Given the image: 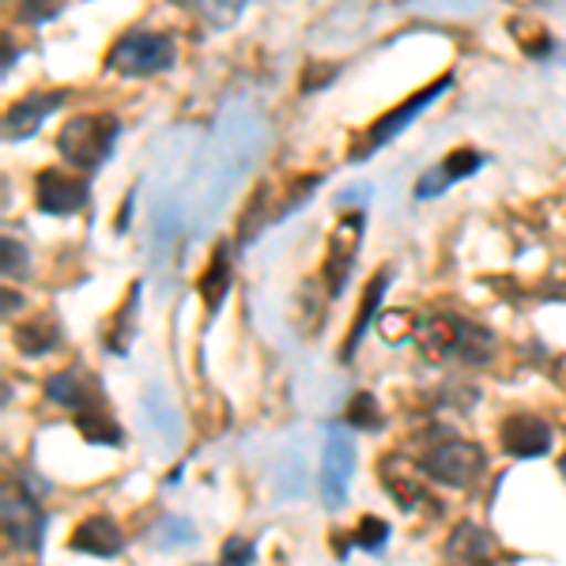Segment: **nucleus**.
Returning a JSON list of instances; mask_svg holds the SVG:
<instances>
[{
    "mask_svg": "<svg viewBox=\"0 0 566 566\" xmlns=\"http://www.w3.org/2000/svg\"><path fill=\"white\" fill-rule=\"evenodd\" d=\"M117 133H122V125H117V117L106 114V109L76 114L72 122H65V129H61L57 151L76 175H95L109 155H114Z\"/></svg>",
    "mask_w": 566,
    "mask_h": 566,
    "instance_id": "1",
    "label": "nucleus"
},
{
    "mask_svg": "<svg viewBox=\"0 0 566 566\" xmlns=\"http://www.w3.org/2000/svg\"><path fill=\"white\" fill-rule=\"evenodd\" d=\"M419 472L431 476L434 483H446V488H472L488 472V458L469 438H458L453 431H434L423 442V453H419Z\"/></svg>",
    "mask_w": 566,
    "mask_h": 566,
    "instance_id": "2",
    "label": "nucleus"
},
{
    "mask_svg": "<svg viewBox=\"0 0 566 566\" xmlns=\"http://www.w3.org/2000/svg\"><path fill=\"white\" fill-rule=\"evenodd\" d=\"M178 50L170 34L159 31H129L122 34L106 53V69L122 72V76H155L175 65Z\"/></svg>",
    "mask_w": 566,
    "mask_h": 566,
    "instance_id": "3",
    "label": "nucleus"
},
{
    "mask_svg": "<svg viewBox=\"0 0 566 566\" xmlns=\"http://www.w3.org/2000/svg\"><path fill=\"white\" fill-rule=\"evenodd\" d=\"M450 84H453L450 76L434 80V84H427L423 91H416V95H408V98H405V103H400V106H392L389 114H381L378 122H374L370 129H367V136H363V144H359V148L352 151V159H367V155H370V151H378L381 144L397 140V136L405 133L408 125H412L416 117L423 114V109L434 103V98H442L446 91H450Z\"/></svg>",
    "mask_w": 566,
    "mask_h": 566,
    "instance_id": "4",
    "label": "nucleus"
},
{
    "mask_svg": "<svg viewBox=\"0 0 566 566\" xmlns=\"http://www.w3.org/2000/svg\"><path fill=\"white\" fill-rule=\"evenodd\" d=\"M4 536L23 552H39L45 536V510L42 495L31 491L23 480L4 488Z\"/></svg>",
    "mask_w": 566,
    "mask_h": 566,
    "instance_id": "5",
    "label": "nucleus"
},
{
    "mask_svg": "<svg viewBox=\"0 0 566 566\" xmlns=\"http://www.w3.org/2000/svg\"><path fill=\"white\" fill-rule=\"evenodd\" d=\"M355 472V442L344 431H333L325 438L322 472H317V495L328 510H340L348 502V483Z\"/></svg>",
    "mask_w": 566,
    "mask_h": 566,
    "instance_id": "6",
    "label": "nucleus"
},
{
    "mask_svg": "<svg viewBox=\"0 0 566 566\" xmlns=\"http://www.w3.org/2000/svg\"><path fill=\"white\" fill-rule=\"evenodd\" d=\"M363 212H348L340 219V227L333 231L328 239V253L322 261V280L328 287V295H344V283L352 280V269H355V250H359V239H363Z\"/></svg>",
    "mask_w": 566,
    "mask_h": 566,
    "instance_id": "7",
    "label": "nucleus"
},
{
    "mask_svg": "<svg viewBox=\"0 0 566 566\" xmlns=\"http://www.w3.org/2000/svg\"><path fill=\"white\" fill-rule=\"evenodd\" d=\"M34 205L45 216H76L87 205V178L61 167L39 170V178H34Z\"/></svg>",
    "mask_w": 566,
    "mask_h": 566,
    "instance_id": "8",
    "label": "nucleus"
},
{
    "mask_svg": "<svg viewBox=\"0 0 566 566\" xmlns=\"http://www.w3.org/2000/svg\"><path fill=\"white\" fill-rule=\"evenodd\" d=\"M502 434V450L510 453V458L517 461H528V458H544L547 450H552V427L544 423L541 416L533 412H514L502 419L499 427Z\"/></svg>",
    "mask_w": 566,
    "mask_h": 566,
    "instance_id": "9",
    "label": "nucleus"
},
{
    "mask_svg": "<svg viewBox=\"0 0 566 566\" xmlns=\"http://www.w3.org/2000/svg\"><path fill=\"white\" fill-rule=\"evenodd\" d=\"M69 98V91H34V95H23L15 106H8L4 114V136L8 140H27V136H34L42 129V122L53 114L61 103Z\"/></svg>",
    "mask_w": 566,
    "mask_h": 566,
    "instance_id": "10",
    "label": "nucleus"
},
{
    "mask_svg": "<svg viewBox=\"0 0 566 566\" xmlns=\"http://www.w3.org/2000/svg\"><path fill=\"white\" fill-rule=\"evenodd\" d=\"M446 559H450V566H495L499 544L483 525L461 522L446 541Z\"/></svg>",
    "mask_w": 566,
    "mask_h": 566,
    "instance_id": "11",
    "label": "nucleus"
},
{
    "mask_svg": "<svg viewBox=\"0 0 566 566\" xmlns=\"http://www.w3.org/2000/svg\"><path fill=\"white\" fill-rule=\"evenodd\" d=\"M480 163H483V155H480L476 148H458V151H450L442 163H438V167H431L423 178L416 181V197H419V200L442 197L446 189L453 186V181H461V178L476 175Z\"/></svg>",
    "mask_w": 566,
    "mask_h": 566,
    "instance_id": "12",
    "label": "nucleus"
},
{
    "mask_svg": "<svg viewBox=\"0 0 566 566\" xmlns=\"http://www.w3.org/2000/svg\"><path fill=\"white\" fill-rule=\"evenodd\" d=\"M69 547L80 555H91V559H114V555H122L125 536L109 517H87V522L72 528Z\"/></svg>",
    "mask_w": 566,
    "mask_h": 566,
    "instance_id": "13",
    "label": "nucleus"
},
{
    "mask_svg": "<svg viewBox=\"0 0 566 566\" xmlns=\"http://www.w3.org/2000/svg\"><path fill=\"white\" fill-rule=\"evenodd\" d=\"M416 344L423 348L427 359H446V355H458V333H461V317H446V314H423L412 322Z\"/></svg>",
    "mask_w": 566,
    "mask_h": 566,
    "instance_id": "14",
    "label": "nucleus"
},
{
    "mask_svg": "<svg viewBox=\"0 0 566 566\" xmlns=\"http://www.w3.org/2000/svg\"><path fill=\"white\" fill-rule=\"evenodd\" d=\"M231 276H234V269H231V245L216 242V250H212V258H208L205 272L197 276V291H200V298H205L208 314H216V310L223 306L227 291H231Z\"/></svg>",
    "mask_w": 566,
    "mask_h": 566,
    "instance_id": "15",
    "label": "nucleus"
},
{
    "mask_svg": "<svg viewBox=\"0 0 566 566\" xmlns=\"http://www.w3.org/2000/svg\"><path fill=\"white\" fill-rule=\"evenodd\" d=\"M381 483H386V491L392 495L400 510H419L427 506V488L419 483V476L412 472V464L400 461V458H386L381 461Z\"/></svg>",
    "mask_w": 566,
    "mask_h": 566,
    "instance_id": "16",
    "label": "nucleus"
},
{
    "mask_svg": "<svg viewBox=\"0 0 566 566\" xmlns=\"http://www.w3.org/2000/svg\"><path fill=\"white\" fill-rule=\"evenodd\" d=\"M386 287H389V269H381L378 276H374V280L367 283V291H363L359 314H355V325H352L348 340H344V352H340V359H352V355H355V348H359L363 333H367V328H370L374 314H378V306H381V298H386Z\"/></svg>",
    "mask_w": 566,
    "mask_h": 566,
    "instance_id": "17",
    "label": "nucleus"
},
{
    "mask_svg": "<svg viewBox=\"0 0 566 566\" xmlns=\"http://www.w3.org/2000/svg\"><path fill=\"white\" fill-rule=\"evenodd\" d=\"M499 352V340L491 328H483L476 322H461V333H458V355L469 367H488Z\"/></svg>",
    "mask_w": 566,
    "mask_h": 566,
    "instance_id": "18",
    "label": "nucleus"
},
{
    "mask_svg": "<svg viewBox=\"0 0 566 566\" xmlns=\"http://www.w3.org/2000/svg\"><path fill=\"white\" fill-rule=\"evenodd\" d=\"M45 397H50L53 405H61V408H72V412H87V408H91V392L84 386V378H80V370L53 374V378L45 381Z\"/></svg>",
    "mask_w": 566,
    "mask_h": 566,
    "instance_id": "19",
    "label": "nucleus"
},
{
    "mask_svg": "<svg viewBox=\"0 0 566 566\" xmlns=\"http://www.w3.org/2000/svg\"><path fill=\"white\" fill-rule=\"evenodd\" d=\"M15 348H20L23 355H45L57 348V325L45 322V317H34V322L27 325H15Z\"/></svg>",
    "mask_w": 566,
    "mask_h": 566,
    "instance_id": "20",
    "label": "nucleus"
},
{
    "mask_svg": "<svg viewBox=\"0 0 566 566\" xmlns=\"http://www.w3.org/2000/svg\"><path fill=\"white\" fill-rule=\"evenodd\" d=\"M76 431L84 434V442H91V446H122L125 442L122 427H117L106 412H95V408L76 412Z\"/></svg>",
    "mask_w": 566,
    "mask_h": 566,
    "instance_id": "21",
    "label": "nucleus"
},
{
    "mask_svg": "<svg viewBox=\"0 0 566 566\" xmlns=\"http://www.w3.org/2000/svg\"><path fill=\"white\" fill-rule=\"evenodd\" d=\"M136 306H140V283L129 287V295H125V306L117 310L114 325H109V333H106V348L114 352V355H125V348H129V340H133V310Z\"/></svg>",
    "mask_w": 566,
    "mask_h": 566,
    "instance_id": "22",
    "label": "nucleus"
},
{
    "mask_svg": "<svg viewBox=\"0 0 566 566\" xmlns=\"http://www.w3.org/2000/svg\"><path fill=\"white\" fill-rule=\"evenodd\" d=\"M344 423L355 427V431H378V423H381L378 400H374L370 392H355L348 400V408H344Z\"/></svg>",
    "mask_w": 566,
    "mask_h": 566,
    "instance_id": "23",
    "label": "nucleus"
},
{
    "mask_svg": "<svg viewBox=\"0 0 566 566\" xmlns=\"http://www.w3.org/2000/svg\"><path fill=\"white\" fill-rule=\"evenodd\" d=\"M151 536L159 547H186L197 541V525H189L186 517H163Z\"/></svg>",
    "mask_w": 566,
    "mask_h": 566,
    "instance_id": "24",
    "label": "nucleus"
},
{
    "mask_svg": "<svg viewBox=\"0 0 566 566\" xmlns=\"http://www.w3.org/2000/svg\"><path fill=\"white\" fill-rule=\"evenodd\" d=\"M352 544L363 547V552H370V555H378L381 547L389 544V525L381 522V517H363L359 528H355V536H352Z\"/></svg>",
    "mask_w": 566,
    "mask_h": 566,
    "instance_id": "25",
    "label": "nucleus"
},
{
    "mask_svg": "<svg viewBox=\"0 0 566 566\" xmlns=\"http://www.w3.org/2000/svg\"><path fill=\"white\" fill-rule=\"evenodd\" d=\"M322 186V175H298L295 181L287 186V197H283V205L276 208V219L280 216H291L295 208H303L310 197H314V189Z\"/></svg>",
    "mask_w": 566,
    "mask_h": 566,
    "instance_id": "26",
    "label": "nucleus"
},
{
    "mask_svg": "<svg viewBox=\"0 0 566 566\" xmlns=\"http://www.w3.org/2000/svg\"><path fill=\"white\" fill-rule=\"evenodd\" d=\"M193 4L200 8V15H208L216 27H227L234 20V15L242 12L245 0H193Z\"/></svg>",
    "mask_w": 566,
    "mask_h": 566,
    "instance_id": "27",
    "label": "nucleus"
},
{
    "mask_svg": "<svg viewBox=\"0 0 566 566\" xmlns=\"http://www.w3.org/2000/svg\"><path fill=\"white\" fill-rule=\"evenodd\" d=\"M219 555H223L219 566H250L253 555H258V547H253V541H245V536H231Z\"/></svg>",
    "mask_w": 566,
    "mask_h": 566,
    "instance_id": "28",
    "label": "nucleus"
},
{
    "mask_svg": "<svg viewBox=\"0 0 566 566\" xmlns=\"http://www.w3.org/2000/svg\"><path fill=\"white\" fill-rule=\"evenodd\" d=\"M61 8V0H20V20L23 23H45L53 20Z\"/></svg>",
    "mask_w": 566,
    "mask_h": 566,
    "instance_id": "29",
    "label": "nucleus"
},
{
    "mask_svg": "<svg viewBox=\"0 0 566 566\" xmlns=\"http://www.w3.org/2000/svg\"><path fill=\"white\" fill-rule=\"evenodd\" d=\"M4 276L8 280H23L27 276V250L20 242L4 239Z\"/></svg>",
    "mask_w": 566,
    "mask_h": 566,
    "instance_id": "30",
    "label": "nucleus"
},
{
    "mask_svg": "<svg viewBox=\"0 0 566 566\" xmlns=\"http://www.w3.org/2000/svg\"><path fill=\"white\" fill-rule=\"evenodd\" d=\"M336 80V65H306V76H303V91H314V87H325Z\"/></svg>",
    "mask_w": 566,
    "mask_h": 566,
    "instance_id": "31",
    "label": "nucleus"
},
{
    "mask_svg": "<svg viewBox=\"0 0 566 566\" xmlns=\"http://www.w3.org/2000/svg\"><path fill=\"white\" fill-rule=\"evenodd\" d=\"M23 306V298L20 295H12V287L4 291V314H12V310H20Z\"/></svg>",
    "mask_w": 566,
    "mask_h": 566,
    "instance_id": "32",
    "label": "nucleus"
},
{
    "mask_svg": "<svg viewBox=\"0 0 566 566\" xmlns=\"http://www.w3.org/2000/svg\"><path fill=\"white\" fill-rule=\"evenodd\" d=\"M559 472H563V476H566V453H563V461H559Z\"/></svg>",
    "mask_w": 566,
    "mask_h": 566,
    "instance_id": "33",
    "label": "nucleus"
}]
</instances>
